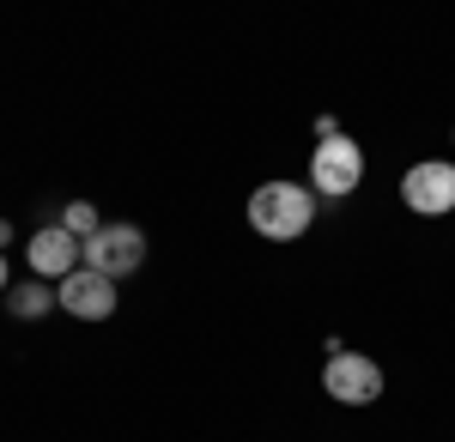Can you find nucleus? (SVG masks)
Masks as SVG:
<instances>
[{
    "instance_id": "obj_1",
    "label": "nucleus",
    "mask_w": 455,
    "mask_h": 442,
    "mask_svg": "<svg viewBox=\"0 0 455 442\" xmlns=\"http://www.w3.org/2000/svg\"><path fill=\"white\" fill-rule=\"evenodd\" d=\"M249 225H255V237H267V242L304 237L315 225V194L298 188V182H261L249 194Z\"/></svg>"
},
{
    "instance_id": "obj_2",
    "label": "nucleus",
    "mask_w": 455,
    "mask_h": 442,
    "mask_svg": "<svg viewBox=\"0 0 455 442\" xmlns=\"http://www.w3.org/2000/svg\"><path fill=\"white\" fill-rule=\"evenodd\" d=\"M146 261V231L140 225H98V237H85V267L104 279H128Z\"/></svg>"
},
{
    "instance_id": "obj_3",
    "label": "nucleus",
    "mask_w": 455,
    "mask_h": 442,
    "mask_svg": "<svg viewBox=\"0 0 455 442\" xmlns=\"http://www.w3.org/2000/svg\"><path fill=\"white\" fill-rule=\"evenodd\" d=\"M310 182L315 194H352L358 182H364V152H358V139L334 134V139H315V164H310Z\"/></svg>"
},
{
    "instance_id": "obj_4",
    "label": "nucleus",
    "mask_w": 455,
    "mask_h": 442,
    "mask_svg": "<svg viewBox=\"0 0 455 442\" xmlns=\"http://www.w3.org/2000/svg\"><path fill=\"white\" fill-rule=\"evenodd\" d=\"M401 201H407V212H419V218L455 212V164H443V158L413 164V170L401 176Z\"/></svg>"
},
{
    "instance_id": "obj_5",
    "label": "nucleus",
    "mask_w": 455,
    "mask_h": 442,
    "mask_svg": "<svg viewBox=\"0 0 455 442\" xmlns=\"http://www.w3.org/2000/svg\"><path fill=\"white\" fill-rule=\"evenodd\" d=\"M322 388H328L340 406H371V400L383 394V370H377V358H364V351H340V358H328Z\"/></svg>"
},
{
    "instance_id": "obj_6",
    "label": "nucleus",
    "mask_w": 455,
    "mask_h": 442,
    "mask_svg": "<svg viewBox=\"0 0 455 442\" xmlns=\"http://www.w3.org/2000/svg\"><path fill=\"white\" fill-rule=\"evenodd\" d=\"M55 304L68 309L73 321H109V315H116V279L79 267V272H68V279L55 285Z\"/></svg>"
},
{
    "instance_id": "obj_7",
    "label": "nucleus",
    "mask_w": 455,
    "mask_h": 442,
    "mask_svg": "<svg viewBox=\"0 0 455 442\" xmlns=\"http://www.w3.org/2000/svg\"><path fill=\"white\" fill-rule=\"evenodd\" d=\"M25 261H31V272H36V279H55V285H61L68 272H79V267H85V242H79V237H68L61 225H43V231L31 237V249H25Z\"/></svg>"
},
{
    "instance_id": "obj_8",
    "label": "nucleus",
    "mask_w": 455,
    "mask_h": 442,
    "mask_svg": "<svg viewBox=\"0 0 455 442\" xmlns=\"http://www.w3.org/2000/svg\"><path fill=\"white\" fill-rule=\"evenodd\" d=\"M6 309H12V321H43V315L55 309V285H49V279H19V285L6 291Z\"/></svg>"
},
{
    "instance_id": "obj_9",
    "label": "nucleus",
    "mask_w": 455,
    "mask_h": 442,
    "mask_svg": "<svg viewBox=\"0 0 455 442\" xmlns=\"http://www.w3.org/2000/svg\"><path fill=\"white\" fill-rule=\"evenodd\" d=\"M61 231H68V237H79V242L98 237V206H92V201H73L68 212H61Z\"/></svg>"
},
{
    "instance_id": "obj_10",
    "label": "nucleus",
    "mask_w": 455,
    "mask_h": 442,
    "mask_svg": "<svg viewBox=\"0 0 455 442\" xmlns=\"http://www.w3.org/2000/svg\"><path fill=\"white\" fill-rule=\"evenodd\" d=\"M6 242H12V225H6V218H0V249H6Z\"/></svg>"
},
{
    "instance_id": "obj_11",
    "label": "nucleus",
    "mask_w": 455,
    "mask_h": 442,
    "mask_svg": "<svg viewBox=\"0 0 455 442\" xmlns=\"http://www.w3.org/2000/svg\"><path fill=\"white\" fill-rule=\"evenodd\" d=\"M0 291H6V255H0Z\"/></svg>"
}]
</instances>
